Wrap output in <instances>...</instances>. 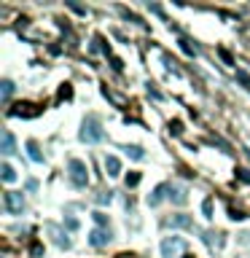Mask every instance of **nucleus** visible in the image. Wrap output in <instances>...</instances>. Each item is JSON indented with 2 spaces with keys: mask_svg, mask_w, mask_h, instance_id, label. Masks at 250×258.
<instances>
[{
  "mask_svg": "<svg viewBox=\"0 0 250 258\" xmlns=\"http://www.w3.org/2000/svg\"><path fill=\"white\" fill-rule=\"evenodd\" d=\"M124 153L129 156V159H135V161H140V159H145V151L140 145H124Z\"/></svg>",
  "mask_w": 250,
  "mask_h": 258,
  "instance_id": "nucleus-14",
  "label": "nucleus"
},
{
  "mask_svg": "<svg viewBox=\"0 0 250 258\" xmlns=\"http://www.w3.org/2000/svg\"><path fill=\"white\" fill-rule=\"evenodd\" d=\"M0 151L6 156L17 151V140H14V132L11 129H3V135H0Z\"/></svg>",
  "mask_w": 250,
  "mask_h": 258,
  "instance_id": "nucleus-8",
  "label": "nucleus"
},
{
  "mask_svg": "<svg viewBox=\"0 0 250 258\" xmlns=\"http://www.w3.org/2000/svg\"><path fill=\"white\" fill-rule=\"evenodd\" d=\"M116 258H132V255H116Z\"/></svg>",
  "mask_w": 250,
  "mask_h": 258,
  "instance_id": "nucleus-32",
  "label": "nucleus"
},
{
  "mask_svg": "<svg viewBox=\"0 0 250 258\" xmlns=\"http://www.w3.org/2000/svg\"><path fill=\"white\" fill-rule=\"evenodd\" d=\"M239 178H242L245 183H250V175H247V172H239Z\"/></svg>",
  "mask_w": 250,
  "mask_h": 258,
  "instance_id": "nucleus-31",
  "label": "nucleus"
},
{
  "mask_svg": "<svg viewBox=\"0 0 250 258\" xmlns=\"http://www.w3.org/2000/svg\"><path fill=\"white\" fill-rule=\"evenodd\" d=\"M161 62H164V65H167V70H170V73H175V75H181V70H178V67H175V62H173V59H170V57H167V54H161Z\"/></svg>",
  "mask_w": 250,
  "mask_h": 258,
  "instance_id": "nucleus-20",
  "label": "nucleus"
},
{
  "mask_svg": "<svg viewBox=\"0 0 250 258\" xmlns=\"http://www.w3.org/2000/svg\"><path fill=\"white\" fill-rule=\"evenodd\" d=\"M70 97H73V89H70V86L65 83V86L59 89V100H70Z\"/></svg>",
  "mask_w": 250,
  "mask_h": 258,
  "instance_id": "nucleus-23",
  "label": "nucleus"
},
{
  "mask_svg": "<svg viewBox=\"0 0 250 258\" xmlns=\"http://www.w3.org/2000/svg\"><path fill=\"white\" fill-rule=\"evenodd\" d=\"M202 213H205V218H213V199L202 202Z\"/></svg>",
  "mask_w": 250,
  "mask_h": 258,
  "instance_id": "nucleus-22",
  "label": "nucleus"
},
{
  "mask_svg": "<svg viewBox=\"0 0 250 258\" xmlns=\"http://www.w3.org/2000/svg\"><path fill=\"white\" fill-rule=\"evenodd\" d=\"M41 111H38L35 105H30V103H22V105H17V108H11L9 111V116H25V119H33V116H38Z\"/></svg>",
  "mask_w": 250,
  "mask_h": 258,
  "instance_id": "nucleus-9",
  "label": "nucleus"
},
{
  "mask_svg": "<svg viewBox=\"0 0 250 258\" xmlns=\"http://www.w3.org/2000/svg\"><path fill=\"white\" fill-rule=\"evenodd\" d=\"M170 202H175V205H186V202H189V194H186L183 186L170 183Z\"/></svg>",
  "mask_w": 250,
  "mask_h": 258,
  "instance_id": "nucleus-10",
  "label": "nucleus"
},
{
  "mask_svg": "<svg viewBox=\"0 0 250 258\" xmlns=\"http://www.w3.org/2000/svg\"><path fill=\"white\" fill-rule=\"evenodd\" d=\"M43 253V247L41 245H38V242H35V245H33V255H41Z\"/></svg>",
  "mask_w": 250,
  "mask_h": 258,
  "instance_id": "nucleus-30",
  "label": "nucleus"
},
{
  "mask_svg": "<svg viewBox=\"0 0 250 258\" xmlns=\"http://www.w3.org/2000/svg\"><path fill=\"white\" fill-rule=\"evenodd\" d=\"M78 140H81V143H87V145L103 143V140H105V129H103V121H100V116L89 113L87 119H84L81 132H78Z\"/></svg>",
  "mask_w": 250,
  "mask_h": 258,
  "instance_id": "nucleus-1",
  "label": "nucleus"
},
{
  "mask_svg": "<svg viewBox=\"0 0 250 258\" xmlns=\"http://www.w3.org/2000/svg\"><path fill=\"white\" fill-rule=\"evenodd\" d=\"M170 226H173V229H191V226H194V221H191L189 215L178 213V215H173V218H170Z\"/></svg>",
  "mask_w": 250,
  "mask_h": 258,
  "instance_id": "nucleus-11",
  "label": "nucleus"
},
{
  "mask_svg": "<svg viewBox=\"0 0 250 258\" xmlns=\"http://www.w3.org/2000/svg\"><path fill=\"white\" fill-rule=\"evenodd\" d=\"M229 218H231V221H242V218H245V215H242L239 210H229Z\"/></svg>",
  "mask_w": 250,
  "mask_h": 258,
  "instance_id": "nucleus-27",
  "label": "nucleus"
},
{
  "mask_svg": "<svg viewBox=\"0 0 250 258\" xmlns=\"http://www.w3.org/2000/svg\"><path fill=\"white\" fill-rule=\"evenodd\" d=\"M140 183V172H129L127 175V186H137Z\"/></svg>",
  "mask_w": 250,
  "mask_h": 258,
  "instance_id": "nucleus-24",
  "label": "nucleus"
},
{
  "mask_svg": "<svg viewBox=\"0 0 250 258\" xmlns=\"http://www.w3.org/2000/svg\"><path fill=\"white\" fill-rule=\"evenodd\" d=\"M67 175H70V183H73L75 189H87V186H89V167H87V161L70 159Z\"/></svg>",
  "mask_w": 250,
  "mask_h": 258,
  "instance_id": "nucleus-2",
  "label": "nucleus"
},
{
  "mask_svg": "<svg viewBox=\"0 0 250 258\" xmlns=\"http://www.w3.org/2000/svg\"><path fill=\"white\" fill-rule=\"evenodd\" d=\"M27 156H30L35 164H43V153H41V148H38L35 140H30V143H27Z\"/></svg>",
  "mask_w": 250,
  "mask_h": 258,
  "instance_id": "nucleus-13",
  "label": "nucleus"
},
{
  "mask_svg": "<svg viewBox=\"0 0 250 258\" xmlns=\"http://www.w3.org/2000/svg\"><path fill=\"white\" fill-rule=\"evenodd\" d=\"M105 169L111 178H119L121 175V161L116 159V156H105Z\"/></svg>",
  "mask_w": 250,
  "mask_h": 258,
  "instance_id": "nucleus-12",
  "label": "nucleus"
},
{
  "mask_svg": "<svg viewBox=\"0 0 250 258\" xmlns=\"http://www.w3.org/2000/svg\"><path fill=\"white\" fill-rule=\"evenodd\" d=\"M178 43H181V49H183L186 54H189V57H199V49H197V46H194V43L189 41V38H181Z\"/></svg>",
  "mask_w": 250,
  "mask_h": 258,
  "instance_id": "nucleus-16",
  "label": "nucleus"
},
{
  "mask_svg": "<svg viewBox=\"0 0 250 258\" xmlns=\"http://www.w3.org/2000/svg\"><path fill=\"white\" fill-rule=\"evenodd\" d=\"M92 218H95V223H97V229H111V218H108L105 213H100V210H97V213H95V215H92Z\"/></svg>",
  "mask_w": 250,
  "mask_h": 258,
  "instance_id": "nucleus-17",
  "label": "nucleus"
},
{
  "mask_svg": "<svg viewBox=\"0 0 250 258\" xmlns=\"http://www.w3.org/2000/svg\"><path fill=\"white\" fill-rule=\"evenodd\" d=\"M49 234L54 237V245H57V247H62V250H70V247H73V242H70V237H67V234L59 229V226H54V223H51V226H49Z\"/></svg>",
  "mask_w": 250,
  "mask_h": 258,
  "instance_id": "nucleus-7",
  "label": "nucleus"
},
{
  "mask_svg": "<svg viewBox=\"0 0 250 258\" xmlns=\"http://www.w3.org/2000/svg\"><path fill=\"white\" fill-rule=\"evenodd\" d=\"M0 86H3V103H9V100H11V95H14V83L9 81V78H6V81L0 83Z\"/></svg>",
  "mask_w": 250,
  "mask_h": 258,
  "instance_id": "nucleus-19",
  "label": "nucleus"
},
{
  "mask_svg": "<svg viewBox=\"0 0 250 258\" xmlns=\"http://www.w3.org/2000/svg\"><path fill=\"white\" fill-rule=\"evenodd\" d=\"M95 202H97V205H111V202H113V191H100L95 197Z\"/></svg>",
  "mask_w": 250,
  "mask_h": 258,
  "instance_id": "nucleus-18",
  "label": "nucleus"
},
{
  "mask_svg": "<svg viewBox=\"0 0 250 258\" xmlns=\"http://www.w3.org/2000/svg\"><path fill=\"white\" fill-rule=\"evenodd\" d=\"M111 65H113V70H116V73H121V70H124V62H121L119 57H111Z\"/></svg>",
  "mask_w": 250,
  "mask_h": 258,
  "instance_id": "nucleus-25",
  "label": "nucleus"
},
{
  "mask_svg": "<svg viewBox=\"0 0 250 258\" xmlns=\"http://www.w3.org/2000/svg\"><path fill=\"white\" fill-rule=\"evenodd\" d=\"M38 189V181H35V178H30V181H27V191H35Z\"/></svg>",
  "mask_w": 250,
  "mask_h": 258,
  "instance_id": "nucleus-28",
  "label": "nucleus"
},
{
  "mask_svg": "<svg viewBox=\"0 0 250 258\" xmlns=\"http://www.w3.org/2000/svg\"><path fill=\"white\" fill-rule=\"evenodd\" d=\"M164 199H170V183H159L153 189V194H148V205L151 207H159Z\"/></svg>",
  "mask_w": 250,
  "mask_h": 258,
  "instance_id": "nucleus-6",
  "label": "nucleus"
},
{
  "mask_svg": "<svg viewBox=\"0 0 250 258\" xmlns=\"http://www.w3.org/2000/svg\"><path fill=\"white\" fill-rule=\"evenodd\" d=\"M87 239H89L92 247H105L108 242L113 239V231H111V229H92Z\"/></svg>",
  "mask_w": 250,
  "mask_h": 258,
  "instance_id": "nucleus-5",
  "label": "nucleus"
},
{
  "mask_svg": "<svg viewBox=\"0 0 250 258\" xmlns=\"http://www.w3.org/2000/svg\"><path fill=\"white\" fill-rule=\"evenodd\" d=\"M65 226H67V231H78V218H73V215H65Z\"/></svg>",
  "mask_w": 250,
  "mask_h": 258,
  "instance_id": "nucleus-21",
  "label": "nucleus"
},
{
  "mask_svg": "<svg viewBox=\"0 0 250 258\" xmlns=\"http://www.w3.org/2000/svg\"><path fill=\"white\" fill-rule=\"evenodd\" d=\"M186 250L183 237H164L161 239V258H181Z\"/></svg>",
  "mask_w": 250,
  "mask_h": 258,
  "instance_id": "nucleus-3",
  "label": "nucleus"
},
{
  "mask_svg": "<svg viewBox=\"0 0 250 258\" xmlns=\"http://www.w3.org/2000/svg\"><path fill=\"white\" fill-rule=\"evenodd\" d=\"M0 172H3V183H14V181H17V169H14L9 161H3V167H0Z\"/></svg>",
  "mask_w": 250,
  "mask_h": 258,
  "instance_id": "nucleus-15",
  "label": "nucleus"
},
{
  "mask_svg": "<svg viewBox=\"0 0 250 258\" xmlns=\"http://www.w3.org/2000/svg\"><path fill=\"white\" fill-rule=\"evenodd\" d=\"M3 207L9 215H22L27 205H25V197H22L19 191H6L3 194Z\"/></svg>",
  "mask_w": 250,
  "mask_h": 258,
  "instance_id": "nucleus-4",
  "label": "nucleus"
},
{
  "mask_svg": "<svg viewBox=\"0 0 250 258\" xmlns=\"http://www.w3.org/2000/svg\"><path fill=\"white\" fill-rule=\"evenodd\" d=\"M148 95H151L153 100H164V97H161V92H159V89H153V83H148Z\"/></svg>",
  "mask_w": 250,
  "mask_h": 258,
  "instance_id": "nucleus-26",
  "label": "nucleus"
},
{
  "mask_svg": "<svg viewBox=\"0 0 250 258\" xmlns=\"http://www.w3.org/2000/svg\"><path fill=\"white\" fill-rule=\"evenodd\" d=\"M221 57H223V59H226V65H234V59H231V57H229V51H223V49H221Z\"/></svg>",
  "mask_w": 250,
  "mask_h": 258,
  "instance_id": "nucleus-29",
  "label": "nucleus"
}]
</instances>
